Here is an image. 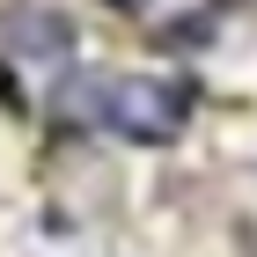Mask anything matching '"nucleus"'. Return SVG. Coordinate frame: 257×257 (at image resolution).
Segmentation results:
<instances>
[{
    "mask_svg": "<svg viewBox=\"0 0 257 257\" xmlns=\"http://www.w3.org/2000/svg\"><path fill=\"white\" fill-rule=\"evenodd\" d=\"M66 133H96V110H103V74H66L59 96H52Z\"/></svg>",
    "mask_w": 257,
    "mask_h": 257,
    "instance_id": "nucleus-3",
    "label": "nucleus"
},
{
    "mask_svg": "<svg viewBox=\"0 0 257 257\" xmlns=\"http://www.w3.org/2000/svg\"><path fill=\"white\" fill-rule=\"evenodd\" d=\"M198 88L184 74H125V81H103V110H96V133H125L140 147H169L191 118Z\"/></svg>",
    "mask_w": 257,
    "mask_h": 257,
    "instance_id": "nucleus-1",
    "label": "nucleus"
},
{
    "mask_svg": "<svg viewBox=\"0 0 257 257\" xmlns=\"http://www.w3.org/2000/svg\"><path fill=\"white\" fill-rule=\"evenodd\" d=\"M8 44L30 52V59H66L74 52V22L44 15V8H22V15H8Z\"/></svg>",
    "mask_w": 257,
    "mask_h": 257,
    "instance_id": "nucleus-2",
    "label": "nucleus"
}]
</instances>
